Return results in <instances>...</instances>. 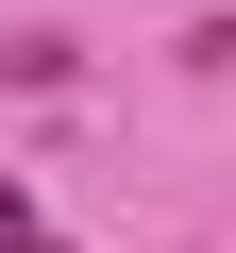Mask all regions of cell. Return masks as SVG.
Returning <instances> with one entry per match:
<instances>
[{"instance_id":"6da1fadb","label":"cell","mask_w":236,"mask_h":253,"mask_svg":"<svg viewBox=\"0 0 236 253\" xmlns=\"http://www.w3.org/2000/svg\"><path fill=\"white\" fill-rule=\"evenodd\" d=\"M0 253H68V236L34 219V186H17V169H0Z\"/></svg>"}]
</instances>
